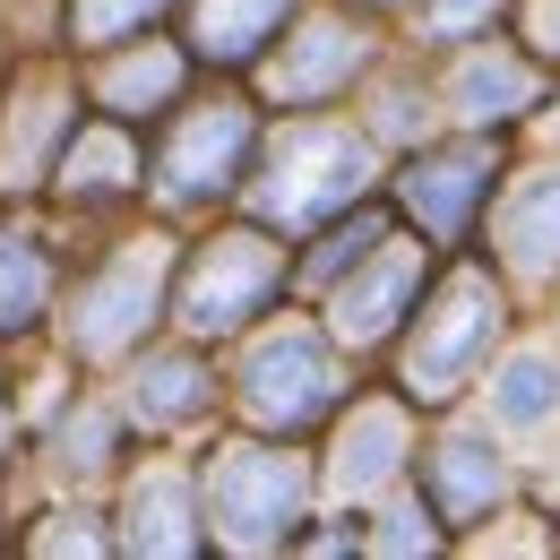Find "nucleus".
Listing matches in <instances>:
<instances>
[{"label":"nucleus","mask_w":560,"mask_h":560,"mask_svg":"<svg viewBox=\"0 0 560 560\" xmlns=\"http://www.w3.org/2000/svg\"><path fill=\"white\" fill-rule=\"evenodd\" d=\"M371 190V147L353 130H328V121H302L284 130L277 155H268V182H259V208L277 224H328L337 208H353Z\"/></svg>","instance_id":"nucleus-1"},{"label":"nucleus","mask_w":560,"mask_h":560,"mask_svg":"<svg viewBox=\"0 0 560 560\" xmlns=\"http://www.w3.org/2000/svg\"><path fill=\"white\" fill-rule=\"evenodd\" d=\"M302 500H311V483H302V466L284 448H224L215 475H208V517L233 552L284 544L293 517H302Z\"/></svg>","instance_id":"nucleus-2"},{"label":"nucleus","mask_w":560,"mask_h":560,"mask_svg":"<svg viewBox=\"0 0 560 560\" xmlns=\"http://www.w3.org/2000/svg\"><path fill=\"white\" fill-rule=\"evenodd\" d=\"M491 337H500V293H491V277H448V293L422 311L415 346H406V388H415L422 406H440V397H457L466 380H475V362L491 353Z\"/></svg>","instance_id":"nucleus-3"},{"label":"nucleus","mask_w":560,"mask_h":560,"mask_svg":"<svg viewBox=\"0 0 560 560\" xmlns=\"http://www.w3.org/2000/svg\"><path fill=\"white\" fill-rule=\"evenodd\" d=\"M284 284V250L259 242V233H224L190 259V284H182V319L199 337H233L250 311H268V293Z\"/></svg>","instance_id":"nucleus-4"},{"label":"nucleus","mask_w":560,"mask_h":560,"mask_svg":"<svg viewBox=\"0 0 560 560\" xmlns=\"http://www.w3.org/2000/svg\"><path fill=\"white\" fill-rule=\"evenodd\" d=\"M328 397H337V362H328V346H319L311 328H277V337H259L250 371H242V406H250L259 422L302 431L311 415H328Z\"/></svg>","instance_id":"nucleus-5"},{"label":"nucleus","mask_w":560,"mask_h":560,"mask_svg":"<svg viewBox=\"0 0 560 560\" xmlns=\"http://www.w3.org/2000/svg\"><path fill=\"white\" fill-rule=\"evenodd\" d=\"M155 293H164V250H155V242L121 250L104 277L78 293V311H70V346H78V353H121V346H130V337L147 328V319H155Z\"/></svg>","instance_id":"nucleus-6"},{"label":"nucleus","mask_w":560,"mask_h":560,"mask_svg":"<svg viewBox=\"0 0 560 560\" xmlns=\"http://www.w3.org/2000/svg\"><path fill=\"white\" fill-rule=\"evenodd\" d=\"M415 284H422V250H415V242H380V250H362L353 277L337 284V337H346V346H380V337L397 328V311L415 302Z\"/></svg>","instance_id":"nucleus-7"},{"label":"nucleus","mask_w":560,"mask_h":560,"mask_svg":"<svg viewBox=\"0 0 560 560\" xmlns=\"http://www.w3.org/2000/svg\"><path fill=\"white\" fill-rule=\"evenodd\" d=\"M242 155H250V113L242 104H208L164 147V190L173 199H208V190H224L242 173Z\"/></svg>","instance_id":"nucleus-8"},{"label":"nucleus","mask_w":560,"mask_h":560,"mask_svg":"<svg viewBox=\"0 0 560 560\" xmlns=\"http://www.w3.org/2000/svg\"><path fill=\"white\" fill-rule=\"evenodd\" d=\"M491 147H457V155H422L415 173H406V208H415L422 233H440V242H457L466 233V215H475V199L491 190Z\"/></svg>","instance_id":"nucleus-9"},{"label":"nucleus","mask_w":560,"mask_h":560,"mask_svg":"<svg viewBox=\"0 0 560 560\" xmlns=\"http://www.w3.org/2000/svg\"><path fill=\"white\" fill-rule=\"evenodd\" d=\"M353 70H362V35H346L337 18H311L277 61H268V95H277V104H319V95H337Z\"/></svg>","instance_id":"nucleus-10"},{"label":"nucleus","mask_w":560,"mask_h":560,"mask_svg":"<svg viewBox=\"0 0 560 560\" xmlns=\"http://www.w3.org/2000/svg\"><path fill=\"white\" fill-rule=\"evenodd\" d=\"M509 491V466H500V448H491L483 431H448L440 448H431V500H440V517H483L491 500Z\"/></svg>","instance_id":"nucleus-11"},{"label":"nucleus","mask_w":560,"mask_h":560,"mask_svg":"<svg viewBox=\"0 0 560 560\" xmlns=\"http://www.w3.org/2000/svg\"><path fill=\"white\" fill-rule=\"evenodd\" d=\"M500 250L526 268V277H560V164L526 173L500 208Z\"/></svg>","instance_id":"nucleus-12"},{"label":"nucleus","mask_w":560,"mask_h":560,"mask_svg":"<svg viewBox=\"0 0 560 560\" xmlns=\"http://www.w3.org/2000/svg\"><path fill=\"white\" fill-rule=\"evenodd\" d=\"M406 466V415L397 406H353L346 440H337V466H328V483L346 491V500H371V491L388 483Z\"/></svg>","instance_id":"nucleus-13"},{"label":"nucleus","mask_w":560,"mask_h":560,"mask_svg":"<svg viewBox=\"0 0 560 560\" xmlns=\"http://www.w3.org/2000/svg\"><path fill=\"white\" fill-rule=\"evenodd\" d=\"M448 104H457V121H475V130L517 121V113L535 104V70H526L517 52H475L466 70L448 78Z\"/></svg>","instance_id":"nucleus-14"},{"label":"nucleus","mask_w":560,"mask_h":560,"mask_svg":"<svg viewBox=\"0 0 560 560\" xmlns=\"http://www.w3.org/2000/svg\"><path fill=\"white\" fill-rule=\"evenodd\" d=\"M284 9L293 0H199L190 9V35H199L208 61H259L268 35L284 26Z\"/></svg>","instance_id":"nucleus-15"},{"label":"nucleus","mask_w":560,"mask_h":560,"mask_svg":"<svg viewBox=\"0 0 560 560\" xmlns=\"http://www.w3.org/2000/svg\"><path fill=\"white\" fill-rule=\"evenodd\" d=\"M130 544L139 552H190L199 544V526H190V483L182 475H139L130 483Z\"/></svg>","instance_id":"nucleus-16"},{"label":"nucleus","mask_w":560,"mask_h":560,"mask_svg":"<svg viewBox=\"0 0 560 560\" xmlns=\"http://www.w3.org/2000/svg\"><path fill=\"white\" fill-rule=\"evenodd\" d=\"M491 415L509 422V431L552 422L560 415V362H552V353H517V362L491 380Z\"/></svg>","instance_id":"nucleus-17"},{"label":"nucleus","mask_w":560,"mask_h":560,"mask_svg":"<svg viewBox=\"0 0 560 560\" xmlns=\"http://www.w3.org/2000/svg\"><path fill=\"white\" fill-rule=\"evenodd\" d=\"M130 173H139V155H130L121 130H78L70 155H61L70 199H113V190H130Z\"/></svg>","instance_id":"nucleus-18"},{"label":"nucleus","mask_w":560,"mask_h":560,"mask_svg":"<svg viewBox=\"0 0 560 560\" xmlns=\"http://www.w3.org/2000/svg\"><path fill=\"white\" fill-rule=\"evenodd\" d=\"M95 95H104L113 113H155V104H173V95H182V52L147 44V52H130V61H113Z\"/></svg>","instance_id":"nucleus-19"},{"label":"nucleus","mask_w":560,"mask_h":560,"mask_svg":"<svg viewBox=\"0 0 560 560\" xmlns=\"http://www.w3.org/2000/svg\"><path fill=\"white\" fill-rule=\"evenodd\" d=\"M130 406H139V422H190L199 406H208V371L182 362V353H173V362H147Z\"/></svg>","instance_id":"nucleus-20"},{"label":"nucleus","mask_w":560,"mask_h":560,"mask_svg":"<svg viewBox=\"0 0 560 560\" xmlns=\"http://www.w3.org/2000/svg\"><path fill=\"white\" fill-rule=\"evenodd\" d=\"M44 284H52V268L35 242H0V328H26L44 311Z\"/></svg>","instance_id":"nucleus-21"},{"label":"nucleus","mask_w":560,"mask_h":560,"mask_svg":"<svg viewBox=\"0 0 560 560\" xmlns=\"http://www.w3.org/2000/svg\"><path fill=\"white\" fill-rule=\"evenodd\" d=\"M52 130H61V95H35V104L18 113V130L0 139V182H35V164H44Z\"/></svg>","instance_id":"nucleus-22"},{"label":"nucleus","mask_w":560,"mask_h":560,"mask_svg":"<svg viewBox=\"0 0 560 560\" xmlns=\"http://www.w3.org/2000/svg\"><path fill=\"white\" fill-rule=\"evenodd\" d=\"M155 9L164 0H70V35L78 44H121V35H139Z\"/></svg>","instance_id":"nucleus-23"},{"label":"nucleus","mask_w":560,"mask_h":560,"mask_svg":"<svg viewBox=\"0 0 560 560\" xmlns=\"http://www.w3.org/2000/svg\"><path fill=\"white\" fill-rule=\"evenodd\" d=\"M104 448H113V415H95V406H86V415L61 431V457H70L78 475H95V466H104Z\"/></svg>","instance_id":"nucleus-24"},{"label":"nucleus","mask_w":560,"mask_h":560,"mask_svg":"<svg viewBox=\"0 0 560 560\" xmlns=\"http://www.w3.org/2000/svg\"><path fill=\"white\" fill-rule=\"evenodd\" d=\"M491 18H500V0H431V35H440V44L475 35V26H491Z\"/></svg>","instance_id":"nucleus-25"},{"label":"nucleus","mask_w":560,"mask_h":560,"mask_svg":"<svg viewBox=\"0 0 560 560\" xmlns=\"http://www.w3.org/2000/svg\"><path fill=\"white\" fill-rule=\"evenodd\" d=\"M371 242H380V224H353V233H337V242H328V250L311 259V277H337V268H346V259H362Z\"/></svg>","instance_id":"nucleus-26"},{"label":"nucleus","mask_w":560,"mask_h":560,"mask_svg":"<svg viewBox=\"0 0 560 560\" xmlns=\"http://www.w3.org/2000/svg\"><path fill=\"white\" fill-rule=\"evenodd\" d=\"M371 544H380V552H422V544H431V526H422L415 509H397V526H380Z\"/></svg>","instance_id":"nucleus-27"},{"label":"nucleus","mask_w":560,"mask_h":560,"mask_svg":"<svg viewBox=\"0 0 560 560\" xmlns=\"http://www.w3.org/2000/svg\"><path fill=\"white\" fill-rule=\"evenodd\" d=\"M526 26H535V44L560 61V0H535V9H526Z\"/></svg>","instance_id":"nucleus-28"},{"label":"nucleus","mask_w":560,"mask_h":560,"mask_svg":"<svg viewBox=\"0 0 560 560\" xmlns=\"http://www.w3.org/2000/svg\"><path fill=\"white\" fill-rule=\"evenodd\" d=\"M35 544H44V552H95V535H86V526H52V535H35Z\"/></svg>","instance_id":"nucleus-29"},{"label":"nucleus","mask_w":560,"mask_h":560,"mask_svg":"<svg viewBox=\"0 0 560 560\" xmlns=\"http://www.w3.org/2000/svg\"><path fill=\"white\" fill-rule=\"evenodd\" d=\"M0 440H9V415H0Z\"/></svg>","instance_id":"nucleus-30"}]
</instances>
